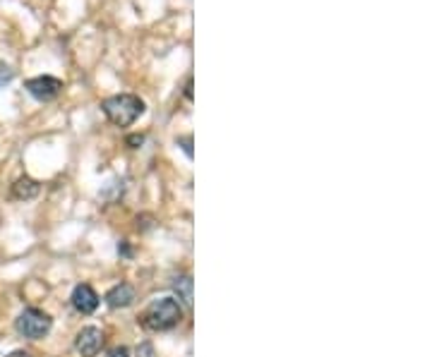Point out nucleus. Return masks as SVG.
I'll use <instances>...</instances> for the list:
<instances>
[{"label": "nucleus", "mask_w": 432, "mask_h": 357, "mask_svg": "<svg viewBox=\"0 0 432 357\" xmlns=\"http://www.w3.org/2000/svg\"><path fill=\"white\" fill-rule=\"evenodd\" d=\"M101 108L106 118L113 122L115 127H130L137 118L144 115V101L135 93H115L101 101Z\"/></svg>", "instance_id": "obj_1"}, {"label": "nucleus", "mask_w": 432, "mask_h": 357, "mask_svg": "<svg viewBox=\"0 0 432 357\" xmlns=\"http://www.w3.org/2000/svg\"><path fill=\"white\" fill-rule=\"evenodd\" d=\"M180 319H183V307L178 304V300L161 297V300H154L144 309L142 326L149 331H171L180 324Z\"/></svg>", "instance_id": "obj_2"}, {"label": "nucleus", "mask_w": 432, "mask_h": 357, "mask_svg": "<svg viewBox=\"0 0 432 357\" xmlns=\"http://www.w3.org/2000/svg\"><path fill=\"white\" fill-rule=\"evenodd\" d=\"M51 326H53V319H51L46 312L37 309V307H27L25 312L17 317V321H15L17 333H20V336H25V338H32V341H39V338H44L46 333L51 331Z\"/></svg>", "instance_id": "obj_3"}, {"label": "nucleus", "mask_w": 432, "mask_h": 357, "mask_svg": "<svg viewBox=\"0 0 432 357\" xmlns=\"http://www.w3.org/2000/svg\"><path fill=\"white\" fill-rule=\"evenodd\" d=\"M27 91L37 101H53L58 93L63 91V82L58 77H51V74H41V77L27 79Z\"/></svg>", "instance_id": "obj_4"}, {"label": "nucleus", "mask_w": 432, "mask_h": 357, "mask_svg": "<svg viewBox=\"0 0 432 357\" xmlns=\"http://www.w3.org/2000/svg\"><path fill=\"white\" fill-rule=\"evenodd\" d=\"M103 348V333L96 326H84L75 338V350L82 357H96Z\"/></svg>", "instance_id": "obj_5"}, {"label": "nucleus", "mask_w": 432, "mask_h": 357, "mask_svg": "<svg viewBox=\"0 0 432 357\" xmlns=\"http://www.w3.org/2000/svg\"><path fill=\"white\" fill-rule=\"evenodd\" d=\"M72 307L77 309L80 314H91L96 312L99 307V295L91 285L87 283H80L77 288L72 290Z\"/></svg>", "instance_id": "obj_6"}, {"label": "nucleus", "mask_w": 432, "mask_h": 357, "mask_svg": "<svg viewBox=\"0 0 432 357\" xmlns=\"http://www.w3.org/2000/svg\"><path fill=\"white\" fill-rule=\"evenodd\" d=\"M135 302V288L130 283H118L106 292V304L110 309H125Z\"/></svg>", "instance_id": "obj_7"}, {"label": "nucleus", "mask_w": 432, "mask_h": 357, "mask_svg": "<svg viewBox=\"0 0 432 357\" xmlns=\"http://www.w3.org/2000/svg\"><path fill=\"white\" fill-rule=\"evenodd\" d=\"M41 192V185L37 183V180H32V178H20V180H15V185H13V197L15 199H22V202H29V199H34Z\"/></svg>", "instance_id": "obj_8"}, {"label": "nucleus", "mask_w": 432, "mask_h": 357, "mask_svg": "<svg viewBox=\"0 0 432 357\" xmlns=\"http://www.w3.org/2000/svg\"><path fill=\"white\" fill-rule=\"evenodd\" d=\"M173 288H176L178 297H180V300H183L185 304H192V278H190V276H180V278H176Z\"/></svg>", "instance_id": "obj_9"}, {"label": "nucleus", "mask_w": 432, "mask_h": 357, "mask_svg": "<svg viewBox=\"0 0 432 357\" xmlns=\"http://www.w3.org/2000/svg\"><path fill=\"white\" fill-rule=\"evenodd\" d=\"M15 79V70L8 65V63L0 60V89H3L5 84H10V82Z\"/></svg>", "instance_id": "obj_10"}, {"label": "nucleus", "mask_w": 432, "mask_h": 357, "mask_svg": "<svg viewBox=\"0 0 432 357\" xmlns=\"http://www.w3.org/2000/svg\"><path fill=\"white\" fill-rule=\"evenodd\" d=\"M178 144L183 146V151L188 154V159H192V137L188 134V137H178Z\"/></svg>", "instance_id": "obj_11"}, {"label": "nucleus", "mask_w": 432, "mask_h": 357, "mask_svg": "<svg viewBox=\"0 0 432 357\" xmlns=\"http://www.w3.org/2000/svg\"><path fill=\"white\" fill-rule=\"evenodd\" d=\"M110 357H130V350H127V348H115L113 353H110Z\"/></svg>", "instance_id": "obj_12"}, {"label": "nucleus", "mask_w": 432, "mask_h": 357, "mask_svg": "<svg viewBox=\"0 0 432 357\" xmlns=\"http://www.w3.org/2000/svg\"><path fill=\"white\" fill-rule=\"evenodd\" d=\"M142 142H144L142 134H139V137H130V139H127V144H132V149H137V146L142 144Z\"/></svg>", "instance_id": "obj_13"}, {"label": "nucleus", "mask_w": 432, "mask_h": 357, "mask_svg": "<svg viewBox=\"0 0 432 357\" xmlns=\"http://www.w3.org/2000/svg\"><path fill=\"white\" fill-rule=\"evenodd\" d=\"M5 357H32L27 353V350H15V353H10V355H5Z\"/></svg>", "instance_id": "obj_14"}, {"label": "nucleus", "mask_w": 432, "mask_h": 357, "mask_svg": "<svg viewBox=\"0 0 432 357\" xmlns=\"http://www.w3.org/2000/svg\"><path fill=\"white\" fill-rule=\"evenodd\" d=\"M185 96L192 98V79L188 77V84H185Z\"/></svg>", "instance_id": "obj_15"}]
</instances>
